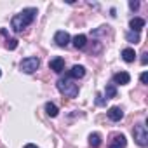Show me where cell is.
Segmentation results:
<instances>
[{
    "instance_id": "cell-1",
    "label": "cell",
    "mask_w": 148,
    "mask_h": 148,
    "mask_svg": "<svg viewBox=\"0 0 148 148\" xmlns=\"http://www.w3.org/2000/svg\"><path fill=\"white\" fill-rule=\"evenodd\" d=\"M35 18H37V9H35V7H26V9H23L21 12H18L16 16H12V19H11V28H12L16 33H19V32H23L26 26H30V25L35 21Z\"/></svg>"
},
{
    "instance_id": "cell-2",
    "label": "cell",
    "mask_w": 148,
    "mask_h": 148,
    "mask_svg": "<svg viewBox=\"0 0 148 148\" xmlns=\"http://www.w3.org/2000/svg\"><path fill=\"white\" fill-rule=\"evenodd\" d=\"M58 91L61 94H64L66 98H77L79 96V84H75L71 79H59L58 80Z\"/></svg>"
},
{
    "instance_id": "cell-3",
    "label": "cell",
    "mask_w": 148,
    "mask_h": 148,
    "mask_svg": "<svg viewBox=\"0 0 148 148\" xmlns=\"http://www.w3.org/2000/svg\"><path fill=\"white\" fill-rule=\"evenodd\" d=\"M132 136H134V141H136L141 148H145V146L148 145V131H146V125H145L143 122L134 125V129H132Z\"/></svg>"
},
{
    "instance_id": "cell-4",
    "label": "cell",
    "mask_w": 148,
    "mask_h": 148,
    "mask_svg": "<svg viewBox=\"0 0 148 148\" xmlns=\"http://www.w3.org/2000/svg\"><path fill=\"white\" fill-rule=\"evenodd\" d=\"M38 66H40V59L38 58H35V56H30V58H25V59H21V63H19V68H21V71H25V73H33V71H37L38 70Z\"/></svg>"
},
{
    "instance_id": "cell-5",
    "label": "cell",
    "mask_w": 148,
    "mask_h": 148,
    "mask_svg": "<svg viewBox=\"0 0 148 148\" xmlns=\"http://www.w3.org/2000/svg\"><path fill=\"white\" fill-rule=\"evenodd\" d=\"M125 145H127L125 136H124L122 132H117V134L112 136V139H110V143H108V148H125Z\"/></svg>"
},
{
    "instance_id": "cell-6",
    "label": "cell",
    "mask_w": 148,
    "mask_h": 148,
    "mask_svg": "<svg viewBox=\"0 0 148 148\" xmlns=\"http://www.w3.org/2000/svg\"><path fill=\"white\" fill-rule=\"evenodd\" d=\"M70 35H68V32H64V30H59V32H56L54 33V42H56V45L58 47H66L68 44H70Z\"/></svg>"
},
{
    "instance_id": "cell-7",
    "label": "cell",
    "mask_w": 148,
    "mask_h": 148,
    "mask_svg": "<svg viewBox=\"0 0 148 148\" xmlns=\"http://www.w3.org/2000/svg\"><path fill=\"white\" fill-rule=\"evenodd\" d=\"M131 82V75L127 71H117L113 73V77H112V84H120V86H127Z\"/></svg>"
},
{
    "instance_id": "cell-8",
    "label": "cell",
    "mask_w": 148,
    "mask_h": 148,
    "mask_svg": "<svg viewBox=\"0 0 148 148\" xmlns=\"http://www.w3.org/2000/svg\"><path fill=\"white\" fill-rule=\"evenodd\" d=\"M106 115H108V119H110L112 122H120V120L124 119V110H122L120 106H112V108H108Z\"/></svg>"
},
{
    "instance_id": "cell-9",
    "label": "cell",
    "mask_w": 148,
    "mask_h": 148,
    "mask_svg": "<svg viewBox=\"0 0 148 148\" xmlns=\"http://www.w3.org/2000/svg\"><path fill=\"white\" fill-rule=\"evenodd\" d=\"M86 75V68L82 64H73L71 70L68 71V79H82Z\"/></svg>"
},
{
    "instance_id": "cell-10",
    "label": "cell",
    "mask_w": 148,
    "mask_h": 148,
    "mask_svg": "<svg viewBox=\"0 0 148 148\" xmlns=\"http://www.w3.org/2000/svg\"><path fill=\"white\" fill-rule=\"evenodd\" d=\"M49 68L52 70V71H56V73H61L63 70H64V59L63 58H52L51 61H49Z\"/></svg>"
},
{
    "instance_id": "cell-11",
    "label": "cell",
    "mask_w": 148,
    "mask_h": 148,
    "mask_svg": "<svg viewBox=\"0 0 148 148\" xmlns=\"http://www.w3.org/2000/svg\"><path fill=\"white\" fill-rule=\"evenodd\" d=\"M129 28H131V32L139 33V32L145 28V19H143V18H132V19L129 21Z\"/></svg>"
},
{
    "instance_id": "cell-12",
    "label": "cell",
    "mask_w": 148,
    "mask_h": 148,
    "mask_svg": "<svg viewBox=\"0 0 148 148\" xmlns=\"http://www.w3.org/2000/svg\"><path fill=\"white\" fill-rule=\"evenodd\" d=\"M71 42H73V47H75V49H84V47L87 45V37H86L84 33H80V35H75V37H73Z\"/></svg>"
},
{
    "instance_id": "cell-13",
    "label": "cell",
    "mask_w": 148,
    "mask_h": 148,
    "mask_svg": "<svg viewBox=\"0 0 148 148\" xmlns=\"http://www.w3.org/2000/svg\"><path fill=\"white\" fill-rule=\"evenodd\" d=\"M120 56H122V59H124L125 63H134V59H136V52H134V49H131V47L122 49Z\"/></svg>"
},
{
    "instance_id": "cell-14",
    "label": "cell",
    "mask_w": 148,
    "mask_h": 148,
    "mask_svg": "<svg viewBox=\"0 0 148 148\" xmlns=\"http://www.w3.org/2000/svg\"><path fill=\"white\" fill-rule=\"evenodd\" d=\"M101 134L99 132H92V134H89V145L92 146V148H99L101 146Z\"/></svg>"
},
{
    "instance_id": "cell-15",
    "label": "cell",
    "mask_w": 148,
    "mask_h": 148,
    "mask_svg": "<svg viewBox=\"0 0 148 148\" xmlns=\"http://www.w3.org/2000/svg\"><path fill=\"white\" fill-rule=\"evenodd\" d=\"M105 96H106V99H112V98H115L117 96V86L115 84H106V87H105Z\"/></svg>"
},
{
    "instance_id": "cell-16",
    "label": "cell",
    "mask_w": 148,
    "mask_h": 148,
    "mask_svg": "<svg viewBox=\"0 0 148 148\" xmlns=\"http://www.w3.org/2000/svg\"><path fill=\"white\" fill-rule=\"evenodd\" d=\"M58 112H59V110H58V106H56L54 103H51V101L45 103V113H47L49 117H52V119L58 117Z\"/></svg>"
},
{
    "instance_id": "cell-17",
    "label": "cell",
    "mask_w": 148,
    "mask_h": 148,
    "mask_svg": "<svg viewBox=\"0 0 148 148\" xmlns=\"http://www.w3.org/2000/svg\"><path fill=\"white\" fill-rule=\"evenodd\" d=\"M125 40L129 42V44H139V33H134V32H127L125 33Z\"/></svg>"
},
{
    "instance_id": "cell-18",
    "label": "cell",
    "mask_w": 148,
    "mask_h": 148,
    "mask_svg": "<svg viewBox=\"0 0 148 148\" xmlns=\"http://www.w3.org/2000/svg\"><path fill=\"white\" fill-rule=\"evenodd\" d=\"M5 47H7L9 51H14V49L18 47V40H16V38H7V40H5Z\"/></svg>"
},
{
    "instance_id": "cell-19",
    "label": "cell",
    "mask_w": 148,
    "mask_h": 148,
    "mask_svg": "<svg viewBox=\"0 0 148 148\" xmlns=\"http://www.w3.org/2000/svg\"><path fill=\"white\" fill-rule=\"evenodd\" d=\"M96 105H98V106H105V98H103V94H96Z\"/></svg>"
},
{
    "instance_id": "cell-20",
    "label": "cell",
    "mask_w": 148,
    "mask_h": 148,
    "mask_svg": "<svg viewBox=\"0 0 148 148\" xmlns=\"http://www.w3.org/2000/svg\"><path fill=\"white\" fill-rule=\"evenodd\" d=\"M139 80H141V84H148V73L146 71H143L139 75Z\"/></svg>"
},
{
    "instance_id": "cell-21",
    "label": "cell",
    "mask_w": 148,
    "mask_h": 148,
    "mask_svg": "<svg viewBox=\"0 0 148 148\" xmlns=\"http://www.w3.org/2000/svg\"><path fill=\"white\" fill-rule=\"evenodd\" d=\"M129 7H131V11H138V9H139V2H134V0H131V2H129Z\"/></svg>"
},
{
    "instance_id": "cell-22",
    "label": "cell",
    "mask_w": 148,
    "mask_h": 148,
    "mask_svg": "<svg viewBox=\"0 0 148 148\" xmlns=\"http://www.w3.org/2000/svg\"><path fill=\"white\" fill-rule=\"evenodd\" d=\"M146 61H148V52H143L141 54V64H146Z\"/></svg>"
},
{
    "instance_id": "cell-23",
    "label": "cell",
    "mask_w": 148,
    "mask_h": 148,
    "mask_svg": "<svg viewBox=\"0 0 148 148\" xmlns=\"http://www.w3.org/2000/svg\"><path fill=\"white\" fill-rule=\"evenodd\" d=\"M25 148H38V146L33 145V143H28V145H25Z\"/></svg>"
},
{
    "instance_id": "cell-24",
    "label": "cell",
    "mask_w": 148,
    "mask_h": 148,
    "mask_svg": "<svg viewBox=\"0 0 148 148\" xmlns=\"http://www.w3.org/2000/svg\"><path fill=\"white\" fill-rule=\"evenodd\" d=\"M0 77H2V70H0Z\"/></svg>"
}]
</instances>
